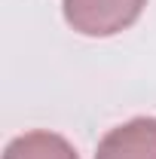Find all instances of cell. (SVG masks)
Segmentation results:
<instances>
[{
    "label": "cell",
    "mask_w": 156,
    "mask_h": 159,
    "mask_svg": "<svg viewBox=\"0 0 156 159\" xmlns=\"http://www.w3.org/2000/svg\"><path fill=\"white\" fill-rule=\"evenodd\" d=\"M3 159H80L77 150L55 132H25L19 138H12L3 150Z\"/></svg>",
    "instance_id": "3957f363"
},
{
    "label": "cell",
    "mask_w": 156,
    "mask_h": 159,
    "mask_svg": "<svg viewBox=\"0 0 156 159\" xmlns=\"http://www.w3.org/2000/svg\"><path fill=\"white\" fill-rule=\"evenodd\" d=\"M95 159H156V119L135 116L110 129L98 144Z\"/></svg>",
    "instance_id": "7a4b0ae2"
},
{
    "label": "cell",
    "mask_w": 156,
    "mask_h": 159,
    "mask_svg": "<svg viewBox=\"0 0 156 159\" xmlns=\"http://www.w3.org/2000/svg\"><path fill=\"white\" fill-rule=\"evenodd\" d=\"M147 0H61L64 21L83 37H113L132 28Z\"/></svg>",
    "instance_id": "6da1fadb"
}]
</instances>
